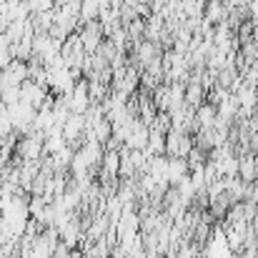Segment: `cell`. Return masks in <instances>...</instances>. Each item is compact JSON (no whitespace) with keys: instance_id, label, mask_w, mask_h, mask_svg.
Here are the masks:
<instances>
[{"instance_id":"9c48e42d","label":"cell","mask_w":258,"mask_h":258,"mask_svg":"<svg viewBox=\"0 0 258 258\" xmlns=\"http://www.w3.org/2000/svg\"><path fill=\"white\" fill-rule=\"evenodd\" d=\"M216 120H218V105L216 103L206 100V103H201L196 108V123H198V128H213Z\"/></svg>"},{"instance_id":"8fae6325","label":"cell","mask_w":258,"mask_h":258,"mask_svg":"<svg viewBox=\"0 0 258 258\" xmlns=\"http://www.w3.org/2000/svg\"><path fill=\"white\" fill-rule=\"evenodd\" d=\"M188 173H190V166H188L185 158H180V156H168V183H171V185H178Z\"/></svg>"},{"instance_id":"d6986e66","label":"cell","mask_w":258,"mask_h":258,"mask_svg":"<svg viewBox=\"0 0 258 258\" xmlns=\"http://www.w3.org/2000/svg\"><path fill=\"white\" fill-rule=\"evenodd\" d=\"M253 40H256V45H258V28H253Z\"/></svg>"},{"instance_id":"8992f818","label":"cell","mask_w":258,"mask_h":258,"mask_svg":"<svg viewBox=\"0 0 258 258\" xmlns=\"http://www.w3.org/2000/svg\"><path fill=\"white\" fill-rule=\"evenodd\" d=\"M50 90L45 86H40V83H35V81H25V83H20V98L25 100V103H30V105H35V108H43L48 100H50Z\"/></svg>"},{"instance_id":"ac0fdd59","label":"cell","mask_w":258,"mask_h":258,"mask_svg":"<svg viewBox=\"0 0 258 258\" xmlns=\"http://www.w3.org/2000/svg\"><path fill=\"white\" fill-rule=\"evenodd\" d=\"M123 3H125V0H108V5H110V8H115V10H120V8H123Z\"/></svg>"},{"instance_id":"ba28073f","label":"cell","mask_w":258,"mask_h":258,"mask_svg":"<svg viewBox=\"0 0 258 258\" xmlns=\"http://www.w3.org/2000/svg\"><path fill=\"white\" fill-rule=\"evenodd\" d=\"M238 178L246 183H256L258 180V166H256V153H243L238 156Z\"/></svg>"},{"instance_id":"3957f363","label":"cell","mask_w":258,"mask_h":258,"mask_svg":"<svg viewBox=\"0 0 258 258\" xmlns=\"http://www.w3.org/2000/svg\"><path fill=\"white\" fill-rule=\"evenodd\" d=\"M78 35H81V43L88 53H95L100 48V43L105 40V33H103V25L100 20H90V23H81L78 28Z\"/></svg>"},{"instance_id":"5bb4252c","label":"cell","mask_w":258,"mask_h":258,"mask_svg":"<svg viewBox=\"0 0 258 258\" xmlns=\"http://www.w3.org/2000/svg\"><path fill=\"white\" fill-rule=\"evenodd\" d=\"M103 3H105V0H83V3H81V23H90V20H98Z\"/></svg>"},{"instance_id":"5b68a950","label":"cell","mask_w":258,"mask_h":258,"mask_svg":"<svg viewBox=\"0 0 258 258\" xmlns=\"http://www.w3.org/2000/svg\"><path fill=\"white\" fill-rule=\"evenodd\" d=\"M236 256H238V253L228 246L226 231H213V236H211L208 243H206L203 258H236Z\"/></svg>"},{"instance_id":"7c38bea8","label":"cell","mask_w":258,"mask_h":258,"mask_svg":"<svg viewBox=\"0 0 258 258\" xmlns=\"http://www.w3.org/2000/svg\"><path fill=\"white\" fill-rule=\"evenodd\" d=\"M151 156H166V133L158 131V128H151V136H148V148H146Z\"/></svg>"},{"instance_id":"277c9868","label":"cell","mask_w":258,"mask_h":258,"mask_svg":"<svg viewBox=\"0 0 258 258\" xmlns=\"http://www.w3.org/2000/svg\"><path fill=\"white\" fill-rule=\"evenodd\" d=\"M66 100H68V105H71V113H81V115H86V110L93 105L90 88H88V78H81V81L76 83V88H73V93L66 95Z\"/></svg>"},{"instance_id":"52a82bcc","label":"cell","mask_w":258,"mask_h":258,"mask_svg":"<svg viewBox=\"0 0 258 258\" xmlns=\"http://www.w3.org/2000/svg\"><path fill=\"white\" fill-rule=\"evenodd\" d=\"M115 175H120V151L105 148L103 161H100V180H113Z\"/></svg>"},{"instance_id":"9a60e30c","label":"cell","mask_w":258,"mask_h":258,"mask_svg":"<svg viewBox=\"0 0 258 258\" xmlns=\"http://www.w3.org/2000/svg\"><path fill=\"white\" fill-rule=\"evenodd\" d=\"M58 0H28L30 13H45V10H55Z\"/></svg>"},{"instance_id":"2e32d148","label":"cell","mask_w":258,"mask_h":258,"mask_svg":"<svg viewBox=\"0 0 258 258\" xmlns=\"http://www.w3.org/2000/svg\"><path fill=\"white\" fill-rule=\"evenodd\" d=\"M0 98H3V103H5V105H13V103H18V100H20V86L5 88V90L0 93Z\"/></svg>"},{"instance_id":"e0dca14e","label":"cell","mask_w":258,"mask_h":258,"mask_svg":"<svg viewBox=\"0 0 258 258\" xmlns=\"http://www.w3.org/2000/svg\"><path fill=\"white\" fill-rule=\"evenodd\" d=\"M175 258H198V253H196V248H190V246H180V251L175 253Z\"/></svg>"},{"instance_id":"6da1fadb","label":"cell","mask_w":258,"mask_h":258,"mask_svg":"<svg viewBox=\"0 0 258 258\" xmlns=\"http://www.w3.org/2000/svg\"><path fill=\"white\" fill-rule=\"evenodd\" d=\"M8 113H10V120H13V128L18 136L23 133H30L33 131V123H35V115H38V108L25 103L23 98L13 105H8Z\"/></svg>"},{"instance_id":"7a4b0ae2","label":"cell","mask_w":258,"mask_h":258,"mask_svg":"<svg viewBox=\"0 0 258 258\" xmlns=\"http://www.w3.org/2000/svg\"><path fill=\"white\" fill-rule=\"evenodd\" d=\"M196 148V141L190 133H183V131H175L171 128L166 133V156H180V158H188V153Z\"/></svg>"},{"instance_id":"4fadbf2b","label":"cell","mask_w":258,"mask_h":258,"mask_svg":"<svg viewBox=\"0 0 258 258\" xmlns=\"http://www.w3.org/2000/svg\"><path fill=\"white\" fill-rule=\"evenodd\" d=\"M53 18H55V10L33 13V15H30V23H33L35 33H50V28H53Z\"/></svg>"},{"instance_id":"30bf717a","label":"cell","mask_w":258,"mask_h":258,"mask_svg":"<svg viewBox=\"0 0 258 258\" xmlns=\"http://www.w3.org/2000/svg\"><path fill=\"white\" fill-rule=\"evenodd\" d=\"M203 18L211 23V25H218L223 20H228V5L226 0H206V13Z\"/></svg>"}]
</instances>
